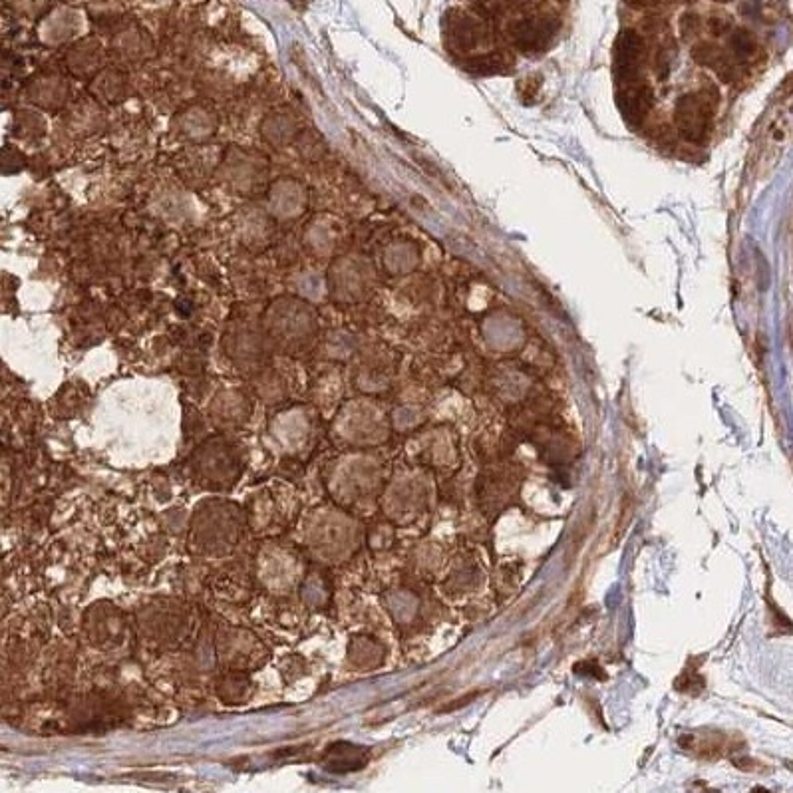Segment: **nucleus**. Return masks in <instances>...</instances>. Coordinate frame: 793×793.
Segmentation results:
<instances>
[{"mask_svg":"<svg viewBox=\"0 0 793 793\" xmlns=\"http://www.w3.org/2000/svg\"><path fill=\"white\" fill-rule=\"evenodd\" d=\"M644 60V40L635 30H623L615 44V76L621 84H633Z\"/></svg>","mask_w":793,"mask_h":793,"instance_id":"f03ea898","label":"nucleus"},{"mask_svg":"<svg viewBox=\"0 0 793 793\" xmlns=\"http://www.w3.org/2000/svg\"><path fill=\"white\" fill-rule=\"evenodd\" d=\"M732 48L740 58H748L756 50V38L748 30H738L732 38Z\"/></svg>","mask_w":793,"mask_h":793,"instance_id":"20e7f679","label":"nucleus"},{"mask_svg":"<svg viewBox=\"0 0 793 793\" xmlns=\"http://www.w3.org/2000/svg\"><path fill=\"white\" fill-rule=\"evenodd\" d=\"M712 118H714V108L706 96L698 92H690L678 100L674 120L680 134L688 142L704 140L710 132Z\"/></svg>","mask_w":793,"mask_h":793,"instance_id":"f257e3e1","label":"nucleus"},{"mask_svg":"<svg viewBox=\"0 0 793 793\" xmlns=\"http://www.w3.org/2000/svg\"><path fill=\"white\" fill-rule=\"evenodd\" d=\"M617 102H619V110H621L623 118L631 126H638L646 118L648 110L652 108L654 96H652L650 88H646V86H631L621 92Z\"/></svg>","mask_w":793,"mask_h":793,"instance_id":"7ed1b4c3","label":"nucleus"}]
</instances>
